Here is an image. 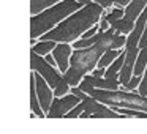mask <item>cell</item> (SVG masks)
I'll return each mask as SVG.
<instances>
[{"label": "cell", "mask_w": 147, "mask_h": 134, "mask_svg": "<svg viewBox=\"0 0 147 134\" xmlns=\"http://www.w3.org/2000/svg\"><path fill=\"white\" fill-rule=\"evenodd\" d=\"M122 52H123V51H120V49H109V51H105V52H103V55H101V58L98 60V68L109 66V65H111L112 62H114L115 58L122 54Z\"/></svg>", "instance_id": "9a60e30c"}, {"label": "cell", "mask_w": 147, "mask_h": 134, "mask_svg": "<svg viewBox=\"0 0 147 134\" xmlns=\"http://www.w3.org/2000/svg\"><path fill=\"white\" fill-rule=\"evenodd\" d=\"M103 7L96 2H90V3L84 5L81 10L74 11L73 14L63 19L57 27L52 30L46 32L43 36H40L41 41L45 40H54L57 43H71L76 41L78 36L84 35V32L93 27L98 19L103 16Z\"/></svg>", "instance_id": "6da1fadb"}, {"label": "cell", "mask_w": 147, "mask_h": 134, "mask_svg": "<svg viewBox=\"0 0 147 134\" xmlns=\"http://www.w3.org/2000/svg\"><path fill=\"white\" fill-rule=\"evenodd\" d=\"M141 80H142V77H141V76H133V77L130 79V82L125 85V88H127V90H134V88H136V87L141 84Z\"/></svg>", "instance_id": "603a6c76"}, {"label": "cell", "mask_w": 147, "mask_h": 134, "mask_svg": "<svg viewBox=\"0 0 147 134\" xmlns=\"http://www.w3.org/2000/svg\"><path fill=\"white\" fill-rule=\"evenodd\" d=\"M81 84L95 87V88H108V90H119V87L122 85L120 80L117 79H108V77H96V76H84V79L81 80Z\"/></svg>", "instance_id": "30bf717a"}, {"label": "cell", "mask_w": 147, "mask_h": 134, "mask_svg": "<svg viewBox=\"0 0 147 134\" xmlns=\"http://www.w3.org/2000/svg\"><path fill=\"white\" fill-rule=\"evenodd\" d=\"M123 16H125V10H122L120 7H119V8H114V10H111L109 13H106V19H108L109 25H111L114 21L120 19V17H123Z\"/></svg>", "instance_id": "ffe728a7"}, {"label": "cell", "mask_w": 147, "mask_h": 134, "mask_svg": "<svg viewBox=\"0 0 147 134\" xmlns=\"http://www.w3.org/2000/svg\"><path fill=\"white\" fill-rule=\"evenodd\" d=\"M93 2H96V3H100L103 8H111V5L114 3L112 0H93Z\"/></svg>", "instance_id": "484cf974"}, {"label": "cell", "mask_w": 147, "mask_h": 134, "mask_svg": "<svg viewBox=\"0 0 147 134\" xmlns=\"http://www.w3.org/2000/svg\"><path fill=\"white\" fill-rule=\"evenodd\" d=\"M35 80H36V93H38V99H40V104H41V109L45 112H48L51 109L52 99H54V92L49 88L51 85H49L48 80L40 73L35 74Z\"/></svg>", "instance_id": "ba28073f"}, {"label": "cell", "mask_w": 147, "mask_h": 134, "mask_svg": "<svg viewBox=\"0 0 147 134\" xmlns=\"http://www.w3.org/2000/svg\"><path fill=\"white\" fill-rule=\"evenodd\" d=\"M55 44H57V41H54V40H45V41L38 43V44H33L32 51L36 52V54H40V55H46L55 48Z\"/></svg>", "instance_id": "ac0fdd59"}, {"label": "cell", "mask_w": 147, "mask_h": 134, "mask_svg": "<svg viewBox=\"0 0 147 134\" xmlns=\"http://www.w3.org/2000/svg\"><path fill=\"white\" fill-rule=\"evenodd\" d=\"M146 68H147V48H144V49H139L136 63H134L133 76H141V74L146 71Z\"/></svg>", "instance_id": "2e32d148"}, {"label": "cell", "mask_w": 147, "mask_h": 134, "mask_svg": "<svg viewBox=\"0 0 147 134\" xmlns=\"http://www.w3.org/2000/svg\"><path fill=\"white\" fill-rule=\"evenodd\" d=\"M71 46L68 44V43H57L55 44V48L52 49V55H54V58L57 60V66L59 70H60V73H67V70L70 66H68V63H70V57H71Z\"/></svg>", "instance_id": "9c48e42d"}, {"label": "cell", "mask_w": 147, "mask_h": 134, "mask_svg": "<svg viewBox=\"0 0 147 134\" xmlns=\"http://www.w3.org/2000/svg\"><path fill=\"white\" fill-rule=\"evenodd\" d=\"M125 54L127 52H122L120 55H119L117 58H115L114 62H112L111 65L108 66V70H106V74L105 77H108V79H117L119 76H120V71H122V66H123L125 63Z\"/></svg>", "instance_id": "4fadbf2b"}, {"label": "cell", "mask_w": 147, "mask_h": 134, "mask_svg": "<svg viewBox=\"0 0 147 134\" xmlns=\"http://www.w3.org/2000/svg\"><path fill=\"white\" fill-rule=\"evenodd\" d=\"M112 2H114L117 7H127V5L130 3L131 0H112Z\"/></svg>", "instance_id": "83f0119b"}, {"label": "cell", "mask_w": 147, "mask_h": 134, "mask_svg": "<svg viewBox=\"0 0 147 134\" xmlns=\"http://www.w3.org/2000/svg\"><path fill=\"white\" fill-rule=\"evenodd\" d=\"M70 90H71L70 84H68V80L63 77V80H62L60 85H59L57 88H54V96H63V95H67Z\"/></svg>", "instance_id": "44dd1931"}, {"label": "cell", "mask_w": 147, "mask_h": 134, "mask_svg": "<svg viewBox=\"0 0 147 134\" xmlns=\"http://www.w3.org/2000/svg\"><path fill=\"white\" fill-rule=\"evenodd\" d=\"M111 27L119 33L130 35V33L133 32V29H134V21H130V19H127V17L123 16V17H120V19L114 21V22L111 24Z\"/></svg>", "instance_id": "5bb4252c"}, {"label": "cell", "mask_w": 147, "mask_h": 134, "mask_svg": "<svg viewBox=\"0 0 147 134\" xmlns=\"http://www.w3.org/2000/svg\"><path fill=\"white\" fill-rule=\"evenodd\" d=\"M96 43V35H93L92 38H81L73 41V48L74 49H84V48H90Z\"/></svg>", "instance_id": "d6986e66"}, {"label": "cell", "mask_w": 147, "mask_h": 134, "mask_svg": "<svg viewBox=\"0 0 147 134\" xmlns=\"http://www.w3.org/2000/svg\"><path fill=\"white\" fill-rule=\"evenodd\" d=\"M144 48H147V24H146L142 36H141V41H139V49H144Z\"/></svg>", "instance_id": "d4e9b609"}, {"label": "cell", "mask_w": 147, "mask_h": 134, "mask_svg": "<svg viewBox=\"0 0 147 134\" xmlns=\"http://www.w3.org/2000/svg\"><path fill=\"white\" fill-rule=\"evenodd\" d=\"M79 88L89 93L90 96L100 103H105L112 107H127L136 109V111L147 112V96L141 93H130V92H119V90H108V88H95V87L79 84Z\"/></svg>", "instance_id": "3957f363"}, {"label": "cell", "mask_w": 147, "mask_h": 134, "mask_svg": "<svg viewBox=\"0 0 147 134\" xmlns=\"http://www.w3.org/2000/svg\"><path fill=\"white\" fill-rule=\"evenodd\" d=\"M30 109H32V115H38V117H45L43 114L41 104L38 99V93H36V80H35V74H30Z\"/></svg>", "instance_id": "8fae6325"}, {"label": "cell", "mask_w": 147, "mask_h": 134, "mask_svg": "<svg viewBox=\"0 0 147 134\" xmlns=\"http://www.w3.org/2000/svg\"><path fill=\"white\" fill-rule=\"evenodd\" d=\"M81 103V98L76 96L74 93L71 95H63V96H55V99H52L51 109L48 111L46 117L49 118H60L65 117L74 106H78Z\"/></svg>", "instance_id": "8992f818"}, {"label": "cell", "mask_w": 147, "mask_h": 134, "mask_svg": "<svg viewBox=\"0 0 147 134\" xmlns=\"http://www.w3.org/2000/svg\"><path fill=\"white\" fill-rule=\"evenodd\" d=\"M30 66H32V71H36V73L41 74V76L48 80V84L52 88H57L62 84V80H63V76H62L63 73L60 74L55 70V66H52L51 63H48L46 58H43L40 54H36V52H33V51L30 52Z\"/></svg>", "instance_id": "5b68a950"}, {"label": "cell", "mask_w": 147, "mask_h": 134, "mask_svg": "<svg viewBox=\"0 0 147 134\" xmlns=\"http://www.w3.org/2000/svg\"><path fill=\"white\" fill-rule=\"evenodd\" d=\"M78 2H81L82 5H87V3H90V0H78Z\"/></svg>", "instance_id": "f1b7e54d"}, {"label": "cell", "mask_w": 147, "mask_h": 134, "mask_svg": "<svg viewBox=\"0 0 147 134\" xmlns=\"http://www.w3.org/2000/svg\"><path fill=\"white\" fill-rule=\"evenodd\" d=\"M100 25V30H101V32H105V30H108L109 27V22H108V19H106V13H103V16H101V22L98 24Z\"/></svg>", "instance_id": "cb8c5ba5"}, {"label": "cell", "mask_w": 147, "mask_h": 134, "mask_svg": "<svg viewBox=\"0 0 147 134\" xmlns=\"http://www.w3.org/2000/svg\"><path fill=\"white\" fill-rule=\"evenodd\" d=\"M84 5L78 0H60L59 3L46 8V11H41L38 14H33L30 17V36L40 38L46 32L52 30L55 24L67 19L74 11L81 10Z\"/></svg>", "instance_id": "7a4b0ae2"}, {"label": "cell", "mask_w": 147, "mask_h": 134, "mask_svg": "<svg viewBox=\"0 0 147 134\" xmlns=\"http://www.w3.org/2000/svg\"><path fill=\"white\" fill-rule=\"evenodd\" d=\"M138 93L147 96V68H146V73H144V76H142V80H141V84L138 85Z\"/></svg>", "instance_id": "7402d4cb"}, {"label": "cell", "mask_w": 147, "mask_h": 134, "mask_svg": "<svg viewBox=\"0 0 147 134\" xmlns=\"http://www.w3.org/2000/svg\"><path fill=\"white\" fill-rule=\"evenodd\" d=\"M147 7V0H131L125 8V17L130 21H136Z\"/></svg>", "instance_id": "7c38bea8"}, {"label": "cell", "mask_w": 147, "mask_h": 134, "mask_svg": "<svg viewBox=\"0 0 147 134\" xmlns=\"http://www.w3.org/2000/svg\"><path fill=\"white\" fill-rule=\"evenodd\" d=\"M60 0H30V13L33 14H38L41 13L45 8H49L52 7V5L59 3Z\"/></svg>", "instance_id": "e0dca14e"}, {"label": "cell", "mask_w": 147, "mask_h": 134, "mask_svg": "<svg viewBox=\"0 0 147 134\" xmlns=\"http://www.w3.org/2000/svg\"><path fill=\"white\" fill-rule=\"evenodd\" d=\"M93 76H96V77H105V74H106V70L105 68H96V70H93Z\"/></svg>", "instance_id": "4316f807"}, {"label": "cell", "mask_w": 147, "mask_h": 134, "mask_svg": "<svg viewBox=\"0 0 147 134\" xmlns=\"http://www.w3.org/2000/svg\"><path fill=\"white\" fill-rule=\"evenodd\" d=\"M96 44H98L103 51L120 49L127 44V36H123V33H119V32H115L112 27H109L105 32L100 30V32L96 33Z\"/></svg>", "instance_id": "52a82bcc"}, {"label": "cell", "mask_w": 147, "mask_h": 134, "mask_svg": "<svg viewBox=\"0 0 147 134\" xmlns=\"http://www.w3.org/2000/svg\"><path fill=\"white\" fill-rule=\"evenodd\" d=\"M103 52L105 51L96 43L90 48L73 51V54H71V66L63 74V77L68 80V84L71 87L79 85L81 80L84 79V76L89 71L95 70V66H98V60L101 58Z\"/></svg>", "instance_id": "277c9868"}]
</instances>
